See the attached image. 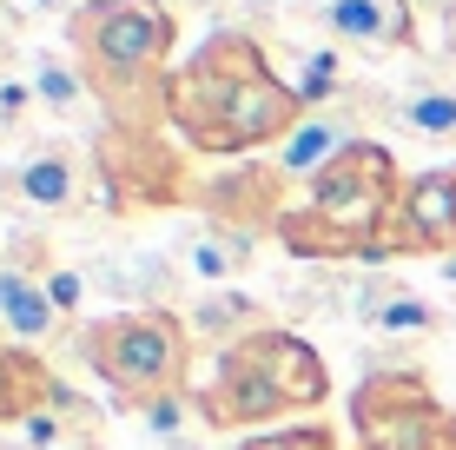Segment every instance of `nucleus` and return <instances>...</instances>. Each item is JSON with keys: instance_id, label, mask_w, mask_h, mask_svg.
Masks as SVG:
<instances>
[{"instance_id": "obj_1", "label": "nucleus", "mask_w": 456, "mask_h": 450, "mask_svg": "<svg viewBox=\"0 0 456 450\" xmlns=\"http://www.w3.org/2000/svg\"><path fill=\"white\" fill-rule=\"evenodd\" d=\"M297 119H305V100L272 67V53L251 27H212L172 67L166 127L199 160H251L265 146H285Z\"/></svg>"}, {"instance_id": "obj_2", "label": "nucleus", "mask_w": 456, "mask_h": 450, "mask_svg": "<svg viewBox=\"0 0 456 450\" xmlns=\"http://www.w3.org/2000/svg\"><path fill=\"white\" fill-rule=\"evenodd\" d=\"M172 46V0H80L67 20V53L93 93V113L119 133H166V86L179 67Z\"/></svg>"}, {"instance_id": "obj_3", "label": "nucleus", "mask_w": 456, "mask_h": 450, "mask_svg": "<svg viewBox=\"0 0 456 450\" xmlns=\"http://www.w3.org/2000/svg\"><path fill=\"white\" fill-rule=\"evenodd\" d=\"M397 152L377 139H351L318 179H311L305 206H291L278 219V245L291 258H318V266H377V245L390 232V212L403 199Z\"/></svg>"}, {"instance_id": "obj_4", "label": "nucleus", "mask_w": 456, "mask_h": 450, "mask_svg": "<svg viewBox=\"0 0 456 450\" xmlns=\"http://www.w3.org/2000/svg\"><path fill=\"white\" fill-rule=\"evenodd\" d=\"M192 397H199L206 430H265V424H285V417L331 405V371H324L311 338L272 324V331H251L218 351L212 378Z\"/></svg>"}, {"instance_id": "obj_5", "label": "nucleus", "mask_w": 456, "mask_h": 450, "mask_svg": "<svg viewBox=\"0 0 456 450\" xmlns=\"http://www.w3.org/2000/svg\"><path fill=\"white\" fill-rule=\"evenodd\" d=\"M80 364L113 391V405L133 417L139 405L152 397H172V391H192V358H199V338L185 312H159V305H133V312H106L80 324L73 338Z\"/></svg>"}, {"instance_id": "obj_6", "label": "nucleus", "mask_w": 456, "mask_h": 450, "mask_svg": "<svg viewBox=\"0 0 456 450\" xmlns=\"http://www.w3.org/2000/svg\"><path fill=\"white\" fill-rule=\"evenodd\" d=\"M86 152H93V173H100V199L113 212H179V206H192V192H199L185 152L172 146L166 133L93 127Z\"/></svg>"}, {"instance_id": "obj_7", "label": "nucleus", "mask_w": 456, "mask_h": 450, "mask_svg": "<svg viewBox=\"0 0 456 450\" xmlns=\"http://www.w3.org/2000/svg\"><path fill=\"white\" fill-rule=\"evenodd\" d=\"M357 450H456V411L423 371H370L351 391Z\"/></svg>"}, {"instance_id": "obj_8", "label": "nucleus", "mask_w": 456, "mask_h": 450, "mask_svg": "<svg viewBox=\"0 0 456 450\" xmlns=\"http://www.w3.org/2000/svg\"><path fill=\"white\" fill-rule=\"evenodd\" d=\"M100 173H93V152L73 139H34L13 166H0V206L13 212H40V219H67V212L93 206Z\"/></svg>"}, {"instance_id": "obj_9", "label": "nucleus", "mask_w": 456, "mask_h": 450, "mask_svg": "<svg viewBox=\"0 0 456 450\" xmlns=\"http://www.w3.org/2000/svg\"><path fill=\"white\" fill-rule=\"evenodd\" d=\"M397 258H456V166L411 173L377 245V266H397Z\"/></svg>"}, {"instance_id": "obj_10", "label": "nucleus", "mask_w": 456, "mask_h": 450, "mask_svg": "<svg viewBox=\"0 0 456 450\" xmlns=\"http://www.w3.org/2000/svg\"><path fill=\"white\" fill-rule=\"evenodd\" d=\"M285 192H291V179L278 173L272 160H251V166H232V173H218L206 179L192 192V206H199V219H212V225H232V232H278V219H285Z\"/></svg>"}, {"instance_id": "obj_11", "label": "nucleus", "mask_w": 456, "mask_h": 450, "mask_svg": "<svg viewBox=\"0 0 456 450\" xmlns=\"http://www.w3.org/2000/svg\"><path fill=\"white\" fill-rule=\"evenodd\" d=\"M318 27L331 34V46H377V53H390V46H423L417 34V7L411 0H324Z\"/></svg>"}, {"instance_id": "obj_12", "label": "nucleus", "mask_w": 456, "mask_h": 450, "mask_svg": "<svg viewBox=\"0 0 456 450\" xmlns=\"http://www.w3.org/2000/svg\"><path fill=\"white\" fill-rule=\"evenodd\" d=\"M251 232H232V225H212V219H192L179 232V245H172V258L185 266V278H199V285L225 291L239 285V278L251 272Z\"/></svg>"}, {"instance_id": "obj_13", "label": "nucleus", "mask_w": 456, "mask_h": 450, "mask_svg": "<svg viewBox=\"0 0 456 450\" xmlns=\"http://www.w3.org/2000/svg\"><path fill=\"white\" fill-rule=\"evenodd\" d=\"M13 444L20 450H106V417H100L93 397H80L67 384L46 411H34L20 430H13Z\"/></svg>"}, {"instance_id": "obj_14", "label": "nucleus", "mask_w": 456, "mask_h": 450, "mask_svg": "<svg viewBox=\"0 0 456 450\" xmlns=\"http://www.w3.org/2000/svg\"><path fill=\"white\" fill-rule=\"evenodd\" d=\"M60 391H67V378H60V371L40 358V351L0 345V430H20L27 417L46 411Z\"/></svg>"}, {"instance_id": "obj_15", "label": "nucleus", "mask_w": 456, "mask_h": 450, "mask_svg": "<svg viewBox=\"0 0 456 450\" xmlns=\"http://www.w3.org/2000/svg\"><path fill=\"white\" fill-rule=\"evenodd\" d=\"M351 139H364V133L351 127V113H344V106H324V113H305V119H297V133L272 152V166H278L285 179H305V185H311L344 146H351Z\"/></svg>"}, {"instance_id": "obj_16", "label": "nucleus", "mask_w": 456, "mask_h": 450, "mask_svg": "<svg viewBox=\"0 0 456 450\" xmlns=\"http://www.w3.org/2000/svg\"><path fill=\"white\" fill-rule=\"evenodd\" d=\"M364 324L370 331H390V338H430V331H444V312H436L430 299H423L417 285H403V278H370V291H364Z\"/></svg>"}, {"instance_id": "obj_17", "label": "nucleus", "mask_w": 456, "mask_h": 450, "mask_svg": "<svg viewBox=\"0 0 456 450\" xmlns=\"http://www.w3.org/2000/svg\"><path fill=\"white\" fill-rule=\"evenodd\" d=\"M185 324H192V338L199 345H239V338H251V331H272V312H265L251 291H206V299H192L185 305Z\"/></svg>"}, {"instance_id": "obj_18", "label": "nucleus", "mask_w": 456, "mask_h": 450, "mask_svg": "<svg viewBox=\"0 0 456 450\" xmlns=\"http://www.w3.org/2000/svg\"><path fill=\"white\" fill-rule=\"evenodd\" d=\"M291 93L305 100V113H324V106H344L351 100V60H344V46H305V53H291Z\"/></svg>"}, {"instance_id": "obj_19", "label": "nucleus", "mask_w": 456, "mask_h": 450, "mask_svg": "<svg viewBox=\"0 0 456 450\" xmlns=\"http://www.w3.org/2000/svg\"><path fill=\"white\" fill-rule=\"evenodd\" d=\"M27 80H34L40 113H53V119H80L93 106V93L80 80V67H73V53H60V46H34V53H27Z\"/></svg>"}, {"instance_id": "obj_20", "label": "nucleus", "mask_w": 456, "mask_h": 450, "mask_svg": "<svg viewBox=\"0 0 456 450\" xmlns=\"http://www.w3.org/2000/svg\"><path fill=\"white\" fill-rule=\"evenodd\" d=\"M390 119L403 133L430 139V146H456V86L450 80H423V86H403L390 100Z\"/></svg>"}, {"instance_id": "obj_21", "label": "nucleus", "mask_w": 456, "mask_h": 450, "mask_svg": "<svg viewBox=\"0 0 456 450\" xmlns=\"http://www.w3.org/2000/svg\"><path fill=\"white\" fill-rule=\"evenodd\" d=\"M239 450H344V444H338V424L305 417V424H291V430H258V438H239Z\"/></svg>"}, {"instance_id": "obj_22", "label": "nucleus", "mask_w": 456, "mask_h": 450, "mask_svg": "<svg viewBox=\"0 0 456 450\" xmlns=\"http://www.w3.org/2000/svg\"><path fill=\"white\" fill-rule=\"evenodd\" d=\"M133 417L152 430V438H166V444H185V424L199 417V397H192V391H172V397H152V405H139Z\"/></svg>"}, {"instance_id": "obj_23", "label": "nucleus", "mask_w": 456, "mask_h": 450, "mask_svg": "<svg viewBox=\"0 0 456 450\" xmlns=\"http://www.w3.org/2000/svg\"><path fill=\"white\" fill-rule=\"evenodd\" d=\"M27 113H40L34 80H13V73H0V146H13V139L27 133Z\"/></svg>"}, {"instance_id": "obj_24", "label": "nucleus", "mask_w": 456, "mask_h": 450, "mask_svg": "<svg viewBox=\"0 0 456 450\" xmlns=\"http://www.w3.org/2000/svg\"><path fill=\"white\" fill-rule=\"evenodd\" d=\"M46 299H53L60 318H73V312H80V299H86V278L73 266H53V272H46Z\"/></svg>"}, {"instance_id": "obj_25", "label": "nucleus", "mask_w": 456, "mask_h": 450, "mask_svg": "<svg viewBox=\"0 0 456 450\" xmlns=\"http://www.w3.org/2000/svg\"><path fill=\"white\" fill-rule=\"evenodd\" d=\"M73 7L80 0H0L7 20H73Z\"/></svg>"}, {"instance_id": "obj_26", "label": "nucleus", "mask_w": 456, "mask_h": 450, "mask_svg": "<svg viewBox=\"0 0 456 450\" xmlns=\"http://www.w3.org/2000/svg\"><path fill=\"white\" fill-rule=\"evenodd\" d=\"M417 20H436V46L456 53V0H411Z\"/></svg>"}, {"instance_id": "obj_27", "label": "nucleus", "mask_w": 456, "mask_h": 450, "mask_svg": "<svg viewBox=\"0 0 456 450\" xmlns=\"http://www.w3.org/2000/svg\"><path fill=\"white\" fill-rule=\"evenodd\" d=\"M232 0H172V13H225Z\"/></svg>"}, {"instance_id": "obj_28", "label": "nucleus", "mask_w": 456, "mask_h": 450, "mask_svg": "<svg viewBox=\"0 0 456 450\" xmlns=\"http://www.w3.org/2000/svg\"><path fill=\"white\" fill-rule=\"evenodd\" d=\"M7 60H13V20L0 13V67H7Z\"/></svg>"}, {"instance_id": "obj_29", "label": "nucleus", "mask_w": 456, "mask_h": 450, "mask_svg": "<svg viewBox=\"0 0 456 450\" xmlns=\"http://www.w3.org/2000/svg\"><path fill=\"white\" fill-rule=\"evenodd\" d=\"M0 450H13V444H0Z\"/></svg>"}, {"instance_id": "obj_30", "label": "nucleus", "mask_w": 456, "mask_h": 450, "mask_svg": "<svg viewBox=\"0 0 456 450\" xmlns=\"http://www.w3.org/2000/svg\"><path fill=\"white\" fill-rule=\"evenodd\" d=\"M13 450H20V444H13Z\"/></svg>"}]
</instances>
